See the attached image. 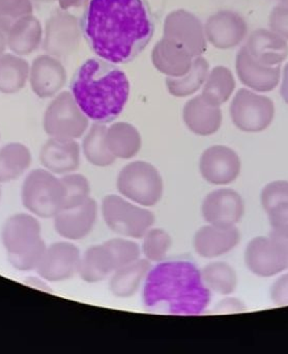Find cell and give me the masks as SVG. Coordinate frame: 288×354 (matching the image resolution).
<instances>
[{
	"label": "cell",
	"mask_w": 288,
	"mask_h": 354,
	"mask_svg": "<svg viewBox=\"0 0 288 354\" xmlns=\"http://www.w3.org/2000/svg\"><path fill=\"white\" fill-rule=\"evenodd\" d=\"M80 26L93 53L115 65L134 61L155 30L146 0H89Z\"/></svg>",
	"instance_id": "cell-1"
},
{
	"label": "cell",
	"mask_w": 288,
	"mask_h": 354,
	"mask_svg": "<svg viewBox=\"0 0 288 354\" xmlns=\"http://www.w3.org/2000/svg\"><path fill=\"white\" fill-rule=\"evenodd\" d=\"M211 293L201 269L192 261H162L151 266L142 285L145 308L174 316H199L209 308Z\"/></svg>",
	"instance_id": "cell-2"
},
{
	"label": "cell",
	"mask_w": 288,
	"mask_h": 354,
	"mask_svg": "<svg viewBox=\"0 0 288 354\" xmlns=\"http://www.w3.org/2000/svg\"><path fill=\"white\" fill-rule=\"evenodd\" d=\"M70 90L89 121L107 125L115 121L126 107L130 82L115 64L93 57L76 70Z\"/></svg>",
	"instance_id": "cell-3"
},
{
	"label": "cell",
	"mask_w": 288,
	"mask_h": 354,
	"mask_svg": "<svg viewBox=\"0 0 288 354\" xmlns=\"http://www.w3.org/2000/svg\"><path fill=\"white\" fill-rule=\"evenodd\" d=\"M0 238L12 267L19 271L37 270L47 248L37 216L29 212L12 215L4 221Z\"/></svg>",
	"instance_id": "cell-4"
},
{
	"label": "cell",
	"mask_w": 288,
	"mask_h": 354,
	"mask_svg": "<svg viewBox=\"0 0 288 354\" xmlns=\"http://www.w3.org/2000/svg\"><path fill=\"white\" fill-rule=\"evenodd\" d=\"M21 202L27 212L37 218H54L64 207V188L59 176L41 169L25 175Z\"/></svg>",
	"instance_id": "cell-5"
},
{
	"label": "cell",
	"mask_w": 288,
	"mask_h": 354,
	"mask_svg": "<svg viewBox=\"0 0 288 354\" xmlns=\"http://www.w3.org/2000/svg\"><path fill=\"white\" fill-rule=\"evenodd\" d=\"M99 210L110 231L122 237L140 239L155 223V215L149 208L119 194L106 196L102 200Z\"/></svg>",
	"instance_id": "cell-6"
},
{
	"label": "cell",
	"mask_w": 288,
	"mask_h": 354,
	"mask_svg": "<svg viewBox=\"0 0 288 354\" xmlns=\"http://www.w3.org/2000/svg\"><path fill=\"white\" fill-rule=\"evenodd\" d=\"M118 194L140 206H155L164 194V182L159 169L147 162L136 160L120 169L116 179Z\"/></svg>",
	"instance_id": "cell-7"
},
{
	"label": "cell",
	"mask_w": 288,
	"mask_h": 354,
	"mask_svg": "<svg viewBox=\"0 0 288 354\" xmlns=\"http://www.w3.org/2000/svg\"><path fill=\"white\" fill-rule=\"evenodd\" d=\"M49 138L78 140L89 128V119L77 104L72 93L60 92L49 103L43 119Z\"/></svg>",
	"instance_id": "cell-8"
},
{
	"label": "cell",
	"mask_w": 288,
	"mask_h": 354,
	"mask_svg": "<svg viewBox=\"0 0 288 354\" xmlns=\"http://www.w3.org/2000/svg\"><path fill=\"white\" fill-rule=\"evenodd\" d=\"M244 264L252 274L276 277L288 269V242L275 236H257L247 243Z\"/></svg>",
	"instance_id": "cell-9"
},
{
	"label": "cell",
	"mask_w": 288,
	"mask_h": 354,
	"mask_svg": "<svg viewBox=\"0 0 288 354\" xmlns=\"http://www.w3.org/2000/svg\"><path fill=\"white\" fill-rule=\"evenodd\" d=\"M232 123L240 131L259 133L273 123L275 105L271 99L253 91L240 88L230 104Z\"/></svg>",
	"instance_id": "cell-10"
},
{
	"label": "cell",
	"mask_w": 288,
	"mask_h": 354,
	"mask_svg": "<svg viewBox=\"0 0 288 354\" xmlns=\"http://www.w3.org/2000/svg\"><path fill=\"white\" fill-rule=\"evenodd\" d=\"M81 37L82 30L78 18L66 10H56L46 22L44 50L52 57L64 59L78 50Z\"/></svg>",
	"instance_id": "cell-11"
},
{
	"label": "cell",
	"mask_w": 288,
	"mask_h": 354,
	"mask_svg": "<svg viewBox=\"0 0 288 354\" xmlns=\"http://www.w3.org/2000/svg\"><path fill=\"white\" fill-rule=\"evenodd\" d=\"M198 167L205 182L220 187L230 185L238 180L242 171V160L230 147L213 145L203 151Z\"/></svg>",
	"instance_id": "cell-12"
},
{
	"label": "cell",
	"mask_w": 288,
	"mask_h": 354,
	"mask_svg": "<svg viewBox=\"0 0 288 354\" xmlns=\"http://www.w3.org/2000/svg\"><path fill=\"white\" fill-rule=\"evenodd\" d=\"M81 252L73 241L54 242L47 245L37 267L39 277L48 283H61L78 274Z\"/></svg>",
	"instance_id": "cell-13"
},
{
	"label": "cell",
	"mask_w": 288,
	"mask_h": 354,
	"mask_svg": "<svg viewBox=\"0 0 288 354\" xmlns=\"http://www.w3.org/2000/svg\"><path fill=\"white\" fill-rule=\"evenodd\" d=\"M163 36L180 43L194 57H200L207 50L204 26L186 10H175L166 16Z\"/></svg>",
	"instance_id": "cell-14"
},
{
	"label": "cell",
	"mask_w": 288,
	"mask_h": 354,
	"mask_svg": "<svg viewBox=\"0 0 288 354\" xmlns=\"http://www.w3.org/2000/svg\"><path fill=\"white\" fill-rule=\"evenodd\" d=\"M201 215L207 223L236 225L244 215V198L236 190L220 186L203 198Z\"/></svg>",
	"instance_id": "cell-15"
},
{
	"label": "cell",
	"mask_w": 288,
	"mask_h": 354,
	"mask_svg": "<svg viewBox=\"0 0 288 354\" xmlns=\"http://www.w3.org/2000/svg\"><path fill=\"white\" fill-rule=\"evenodd\" d=\"M204 34L207 42L215 48H234L248 36V24L236 12L221 10L207 18Z\"/></svg>",
	"instance_id": "cell-16"
},
{
	"label": "cell",
	"mask_w": 288,
	"mask_h": 354,
	"mask_svg": "<svg viewBox=\"0 0 288 354\" xmlns=\"http://www.w3.org/2000/svg\"><path fill=\"white\" fill-rule=\"evenodd\" d=\"M240 242V232L236 225L207 223L194 234L193 248L201 258L213 260L225 256Z\"/></svg>",
	"instance_id": "cell-17"
},
{
	"label": "cell",
	"mask_w": 288,
	"mask_h": 354,
	"mask_svg": "<svg viewBox=\"0 0 288 354\" xmlns=\"http://www.w3.org/2000/svg\"><path fill=\"white\" fill-rule=\"evenodd\" d=\"M66 80V68L57 57L46 53L33 59L29 71V84L39 98H53L61 92Z\"/></svg>",
	"instance_id": "cell-18"
},
{
	"label": "cell",
	"mask_w": 288,
	"mask_h": 354,
	"mask_svg": "<svg viewBox=\"0 0 288 354\" xmlns=\"http://www.w3.org/2000/svg\"><path fill=\"white\" fill-rule=\"evenodd\" d=\"M99 205L89 198L80 206L64 208L54 217L56 233L68 241L84 239L93 232L99 215Z\"/></svg>",
	"instance_id": "cell-19"
},
{
	"label": "cell",
	"mask_w": 288,
	"mask_h": 354,
	"mask_svg": "<svg viewBox=\"0 0 288 354\" xmlns=\"http://www.w3.org/2000/svg\"><path fill=\"white\" fill-rule=\"evenodd\" d=\"M81 155V146L76 140L50 138L39 151V162L44 169L61 177L77 171Z\"/></svg>",
	"instance_id": "cell-20"
},
{
	"label": "cell",
	"mask_w": 288,
	"mask_h": 354,
	"mask_svg": "<svg viewBox=\"0 0 288 354\" xmlns=\"http://www.w3.org/2000/svg\"><path fill=\"white\" fill-rule=\"evenodd\" d=\"M236 70L242 84L254 92H271L277 88L281 77L280 66H267L251 57L242 46L236 55Z\"/></svg>",
	"instance_id": "cell-21"
},
{
	"label": "cell",
	"mask_w": 288,
	"mask_h": 354,
	"mask_svg": "<svg viewBox=\"0 0 288 354\" xmlns=\"http://www.w3.org/2000/svg\"><path fill=\"white\" fill-rule=\"evenodd\" d=\"M194 57L180 43L167 37L157 41L151 53V62L157 71L167 77H180L188 73Z\"/></svg>",
	"instance_id": "cell-22"
},
{
	"label": "cell",
	"mask_w": 288,
	"mask_h": 354,
	"mask_svg": "<svg viewBox=\"0 0 288 354\" xmlns=\"http://www.w3.org/2000/svg\"><path fill=\"white\" fill-rule=\"evenodd\" d=\"M182 120L192 133L198 136H211L221 128L223 113L221 106L209 104L200 94L184 104Z\"/></svg>",
	"instance_id": "cell-23"
},
{
	"label": "cell",
	"mask_w": 288,
	"mask_h": 354,
	"mask_svg": "<svg viewBox=\"0 0 288 354\" xmlns=\"http://www.w3.org/2000/svg\"><path fill=\"white\" fill-rule=\"evenodd\" d=\"M247 50L253 59L267 66H279L288 55V44L285 39L271 30H256L249 35Z\"/></svg>",
	"instance_id": "cell-24"
},
{
	"label": "cell",
	"mask_w": 288,
	"mask_h": 354,
	"mask_svg": "<svg viewBox=\"0 0 288 354\" xmlns=\"http://www.w3.org/2000/svg\"><path fill=\"white\" fill-rule=\"evenodd\" d=\"M43 39V26L33 15L21 18L6 32L8 48L20 57H26L37 51Z\"/></svg>",
	"instance_id": "cell-25"
},
{
	"label": "cell",
	"mask_w": 288,
	"mask_h": 354,
	"mask_svg": "<svg viewBox=\"0 0 288 354\" xmlns=\"http://www.w3.org/2000/svg\"><path fill=\"white\" fill-rule=\"evenodd\" d=\"M151 263L140 258L131 264L115 269L110 275L109 290L115 297L130 298L140 289L151 270Z\"/></svg>",
	"instance_id": "cell-26"
},
{
	"label": "cell",
	"mask_w": 288,
	"mask_h": 354,
	"mask_svg": "<svg viewBox=\"0 0 288 354\" xmlns=\"http://www.w3.org/2000/svg\"><path fill=\"white\" fill-rule=\"evenodd\" d=\"M106 144L115 159H132L140 152L142 138L132 124L117 122L111 124L106 131Z\"/></svg>",
	"instance_id": "cell-27"
},
{
	"label": "cell",
	"mask_w": 288,
	"mask_h": 354,
	"mask_svg": "<svg viewBox=\"0 0 288 354\" xmlns=\"http://www.w3.org/2000/svg\"><path fill=\"white\" fill-rule=\"evenodd\" d=\"M32 163L30 149L22 142H12L0 148V183L17 181L26 175Z\"/></svg>",
	"instance_id": "cell-28"
},
{
	"label": "cell",
	"mask_w": 288,
	"mask_h": 354,
	"mask_svg": "<svg viewBox=\"0 0 288 354\" xmlns=\"http://www.w3.org/2000/svg\"><path fill=\"white\" fill-rule=\"evenodd\" d=\"M113 271L111 256L104 243L89 246L81 254L78 274L85 283H99L109 277Z\"/></svg>",
	"instance_id": "cell-29"
},
{
	"label": "cell",
	"mask_w": 288,
	"mask_h": 354,
	"mask_svg": "<svg viewBox=\"0 0 288 354\" xmlns=\"http://www.w3.org/2000/svg\"><path fill=\"white\" fill-rule=\"evenodd\" d=\"M30 66L15 53L0 55V93L14 95L22 91L29 80Z\"/></svg>",
	"instance_id": "cell-30"
},
{
	"label": "cell",
	"mask_w": 288,
	"mask_h": 354,
	"mask_svg": "<svg viewBox=\"0 0 288 354\" xmlns=\"http://www.w3.org/2000/svg\"><path fill=\"white\" fill-rule=\"evenodd\" d=\"M106 124L93 123L83 136L81 152L93 167H107L115 162L106 144Z\"/></svg>",
	"instance_id": "cell-31"
},
{
	"label": "cell",
	"mask_w": 288,
	"mask_h": 354,
	"mask_svg": "<svg viewBox=\"0 0 288 354\" xmlns=\"http://www.w3.org/2000/svg\"><path fill=\"white\" fill-rule=\"evenodd\" d=\"M209 72V64L202 55L194 57L188 73L180 77L166 78V88L171 96L184 98L198 92Z\"/></svg>",
	"instance_id": "cell-32"
},
{
	"label": "cell",
	"mask_w": 288,
	"mask_h": 354,
	"mask_svg": "<svg viewBox=\"0 0 288 354\" xmlns=\"http://www.w3.org/2000/svg\"><path fill=\"white\" fill-rule=\"evenodd\" d=\"M236 88L233 74L224 66H217L209 72L201 96L209 104L221 106L229 100Z\"/></svg>",
	"instance_id": "cell-33"
},
{
	"label": "cell",
	"mask_w": 288,
	"mask_h": 354,
	"mask_svg": "<svg viewBox=\"0 0 288 354\" xmlns=\"http://www.w3.org/2000/svg\"><path fill=\"white\" fill-rule=\"evenodd\" d=\"M205 286L211 293L222 296L232 295L238 288V277L236 269L223 261H213L201 269Z\"/></svg>",
	"instance_id": "cell-34"
},
{
	"label": "cell",
	"mask_w": 288,
	"mask_h": 354,
	"mask_svg": "<svg viewBox=\"0 0 288 354\" xmlns=\"http://www.w3.org/2000/svg\"><path fill=\"white\" fill-rule=\"evenodd\" d=\"M141 254L153 264L165 260L172 245L171 236L161 227H151L142 238Z\"/></svg>",
	"instance_id": "cell-35"
},
{
	"label": "cell",
	"mask_w": 288,
	"mask_h": 354,
	"mask_svg": "<svg viewBox=\"0 0 288 354\" xmlns=\"http://www.w3.org/2000/svg\"><path fill=\"white\" fill-rule=\"evenodd\" d=\"M60 179L64 188V208L80 206L90 198V183L82 174L74 171V173L61 176Z\"/></svg>",
	"instance_id": "cell-36"
},
{
	"label": "cell",
	"mask_w": 288,
	"mask_h": 354,
	"mask_svg": "<svg viewBox=\"0 0 288 354\" xmlns=\"http://www.w3.org/2000/svg\"><path fill=\"white\" fill-rule=\"evenodd\" d=\"M104 245L107 248L111 256L114 270L131 264L141 258L140 245L132 238L119 236L104 242Z\"/></svg>",
	"instance_id": "cell-37"
},
{
	"label": "cell",
	"mask_w": 288,
	"mask_h": 354,
	"mask_svg": "<svg viewBox=\"0 0 288 354\" xmlns=\"http://www.w3.org/2000/svg\"><path fill=\"white\" fill-rule=\"evenodd\" d=\"M32 14L31 0H0V28L6 34L18 20Z\"/></svg>",
	"instance_id": "cell-38"
},
{
	"label": "cell",
	"mask_w": 288,
	"mask_h": 354,
	"mask_svg": "<svg viewBox=\"0 0 288 354\" xmlns=\"http://www.w3.org/2000/svg\"><path fill=\"white\" fill-rule=\"evenodd\" d=\"M288 201L287 180H273L263 186L260 192V205L263 211L267 210L282 202Z\"/></svg>",
	"instance_id": "cell-39"
},
{
	"label": "cell",
	"mask_w": 288,
	"mask_h": 354,
	"mask_svg": "<svg viewBox=\"0 0 288 354\" xmlns=\"http://www.w3.org/2000/svg\"><path fill=\"white\" fill-rule=\"evenodd\" d=\"M271 235L288 242V201L271 207L267 212Z\"/></svg>",
	"instance_id": "cell-40"
},
{
	"label": "cell",
	"mask_w": 288,
	"mask_h": 354,
	"mask_svg": "<svg viewBox=\"0 0 288 354\" xmlns=\"http://www.w3.org/2000/svg\"><path fill=\"white\" fill-rule=\"evenodd\" d=\"M269 30L288 40V6L281 5L273 8L269 18Z\"/></svg>",
	"instance_id": "cell-41"
},
{
	"label": "cell",
	"mask_w": 288,
	"mask_h": 354,
	"mask_svg": "<svg viewBox=\"0 0 288 354\" xmlns=\"http://www.w3.org/2000/svg\"><path fill=\"white\" fill-rule=\"evenodd\" d=\"M269 298L275 306H288V271L276 277L269 289Z\"/></svg>",
	"instance_id": "cell-42"
},
{
	"label": "cell",
	"mask_w": 288,
	"mask_h": 354,
	"mask_svg": "<svg viewBox=\"0 0 288 354\" xmlns=\"http://www.w3.org/2000/svg\"><path fill=\"white\" fill-rule=\"evenodd\" d=\"M244 310L246 308H244V302L238 298L231 297L230 295L225 296V298H223L221 301L218 302L215 308V312L223 313V314L225 313H229V314L240 313Z\"/></svg>",
	"instance_id": "cell-43"
},
{
	"label": "cell",
	"mask_w": 288,
	"mask_h": 354,
	"mask_svg": "<svg viewBox=\"0 0 288 354\" xmlns=\"http://www.w3.org/2000/svg\"><path fill=\"white\" fill-rule=\"evenodd\" d=\"M89 0H58L60 9L68 11L73 8H80L86 6Z\"/></svg>",
	"instance_id": "cell-44"
},
{
	"label": "cell",
	"mask_w": 288,
	"mask_h": 354,
	"mask_svg": "<svg viewBox=\"0 0 288 354\" xmlns=\"http://www.w3.org/2000/svg\"><path fill=\"white\" fill-rule=\"evenodd\" d=\"M280 94H281L284 102H285L286 104H288V64H286L285 68H284L283 78H282Z\"/></svg>",
	"instance_id": "cell-45"
},
{
	"label": "cell",
	"mask_w": 288,
	"mask_h": 354,
	"mask_svg": "<svg viewBox=\"0 0 288 354\" xmlns=\"http://www.w3.org/2000/svg\"><path fill=\"white\" fill-rule=\"evenodd\" d=\"M48 281H46L45 279H41V277H39V279H33V277H30V279H28V283L30 286H32V287L35 288H39V289L44 290L45 291L46 289H47V283Z\"/></svg>",
	"instance_id": "cell-46"
},
{
	"label": "cell",
	"mask_w": 288,
	"mask_h": 354,
	"mask_svg": "<svg viewBox=\"0 0 288 354\" xmlns=\"http://www.w3.org/2000/svg\"><path fill=\"white\" fill-rule=\"evenodd\" d=\"M6 46H8V42H6V34L1 30V28H0V55H3Z\"/></svg>",
	"instance_id": "cell-47"
},
{
	"label": "cell",
	"mask_w": 288,
	"mask_h": 354,
	"mask_svg": "<svg viewBox=\"0 0 288 354\" xmlns=\"http://www.w3.org/2000/svg\"><path fill=\"white\" fill-rule=\"evenodd\" d=\"M39 3H51V1H54V0H37Z\"/></svg>",
	"instance_id": "cell-48"
},
{
	"label": "cell",
	"mask_w": 288,
	"mask_h": 354,
	"mask_svg": "<svg viewBox=\"0 0 288 354\" xmlns=\"http://www.w3.org/2000/svg\"><path fill=\"white\" fill-rule=\"evenodd\" d=\"M2 198V183H0V202H1Z\"/></svg>",
	"instance_id": "cell-49"
},
{
	"label": "cell",
	"mask_w": 288,
	"mask_h": 354,
	"mask_svg": "<svg viewBox=\"0 0 288 354\" xmlns=\"http://www.w3.org/2000/svg\"><path fill=\"white\" fill-rule=\"evenodd\" d=\"M282 3L285 6H288V0H282Z\"/></svg>",
	"instance_id": "cell-50"
},
{
	"label": "cell",
	"mask_w": 288,
	"mask_h": 354,
	"mask_svg": "<svg viewBox=\"0 0 288 354\" xmlns=\"http://www.w3.org/2000/svg\"><path fill=\"white\" fill-rule=\"evenodd\" d=\"M0 138H1V134H0Z\"/></svg>",
	"instance_id": "cell-51"
}]
</instances>
